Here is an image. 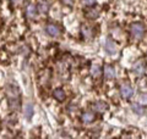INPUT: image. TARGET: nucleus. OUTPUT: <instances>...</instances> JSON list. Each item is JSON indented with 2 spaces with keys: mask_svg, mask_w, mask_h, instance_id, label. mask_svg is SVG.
Here are the masks:
<instances>
[{
  "mask_svg": "<svg viewBox=\"0 0 147 139\" xmlns=\"http://www.w3.org/2000/svg\"><path fill=\"white\" fill-rule=\"evenodd\" d=\"M130 31L135 39H141L145 34V26L140 22H134L130 26Z\"/></svg>",
  "mask_w": 147,
  "mask_h": 139,
  "instance_id": "nucleus-1",
  "label": "nucleus"
},
{
  "mask_svg": "<svg viewBox=\"0 0 147 139\" xmlns=\"http://www.w3.org/2000/svg\"><path fill=\"white\" fill-rule=\"evenodd\" d=\"M132 70L135 71V73L137 76H142V75H145V72H146V65L142 60H139V61H136L134 63Z\"/></svg>",
  "mask_w": 147,
  "mask_h": 139,
  "instance_id": "nucleus-2",
  "label": "nucleus"
},
{
  "mask_svg": "<svg viewBox=\"0 0 147 139\" xmlns=\"http://www.w3.org/2000/svg\"><path fill=\"white\" fill-rule=\"evenodd\" d=\"M120 94L123 98H130V96H132V94H134V89L129 86V84H121L120 87Z\"/></svg>",
  "mask_w": 147,
  "mask_h": 139,
  "instance_id": "nucleus-3",
  "label": "nucleus"
},
{
  "mask_svg": "<svg viewBox=\"0 0 147 139\" xmlns=\"http://www.w3.org/2000/svg\"><path fill=\"white\" fill-rule=\"evenodd\" d=\"M104 48H105V51L109 53V54L117 53V45H115V43L113 41V39H110V38H107V39H105Z\"/></svg>",
  "mask_w": 147,
  "mask_h": 139,
  "instance_id": "nucleus-4",
  "label": "nucleus"
},
{
  "mask_svg": "<svg viewBox=\"0 0 147 139\" xmlns=\"http://www.w3.org/2000/svg\"><path fill=\"white\" fill-rule=\"evenodd\" d=\"M45 31H47V33L52 37H58L60 34V28H59L57 25H48Z\"/></svg>",
  "mask_w": 147,
  "mask_h": 139,
  "instance_id": "nucleus-5",
  "label": "nucleus"
},
{
  "mask_svg": "<svg viewBox=\"0 0 147 139\" xmlns=\"http://www.w3.org/2000/svg\"><path fill=\"white\" fill-rule=\"evenodd\" d=\"M37 11H38L37 6L34 5V4H31V5H28L27 9H26V15L28 16L30 18H34V16L37 15Z\"/></svg>",
  "mask_w": 147,
  "mask_h": 139,
  "instance_id": "nucleus-6",
  "label": "nucleus"
},
{
  "mask_svg": "<svg viewBox=\"0 0 147 139\" xmlns=\"http://www.w3.org/2000/svg\"><path fill=\"white\" fill-rule=\"evenodd\" d=\"M81 32H82L84 38H86V39L92 38V35H93V29H92V27H90V26H84Z\"/></svg>",
  "mask_w": 147,
  "mask_h": 139,
  "instance_id": "nucleus-7",
  "label": "nucleus"
},
{
  "mask_svg": "<svg viewBox=\"0 0 147 139\" xmlns=\"http://www.w3.org/2000/svg\"><path fill=\"white\" fill-rule=\"evenodd\" d=\"M103 72H104V77L108 78V80H112V78L115 77V71H114L112 66H105Z\"/></svg>",
  "mask_w": 147,
  "mask_h": 139,
  "instance_id": "nucleus-8",
  "label": "nucleus"
},
{
  "mask_svg": "<svg viewBox=\"0 0 147 139\" xmlns=\"http://www.w3.org/2000/svg\"><path fill=\"white\" fill-rule=\"evenodd\" d=\"M93 110L97 111V112H104L107 110V104L103 103V101H97V103L93 104Z\"/></svg>",
  "mask_w": 147,
  "mask_h": 139,
  "instance_id": "nucleus-9",
  "label": "nucleus"
},
{
  "mask_svg": "<svg viewBox=\"0 0 147 139\" xmlns=\"http://www.w3.org/2000/svg\"><path fill=\"white\" fill-rule=\"evenodd\" d=\"M81 120L84 121L85 123H91L94 121V114L93 112H85L82 114L81 116Z\"/></svg>",
  "mask_w": 147,
  "mask_h": 139,
  "instance_id": "nucleus-10",
  "label": "nucleus"
},
{
  "mask_svg": "<svg viewBox=\"0 0 147 139\" xmlns=\"http://www.w3.org/2000/svg\"><path fill=\"white\" fill-rule=\"evenodd\" d=\"M53 95H54V98L59 100V101H63L64 99H65V93H64V90L61 89V88H58V89H55L53 92Z\"/></svg>",
  "mask_w": 147,
  "mask_h": 139,
  "instance_id": "nucleus-11",
  "label": "nucleus"
},
{
  "mask_svg": "<svg viewBox=\"0 0 147 139\" xmlns=\"http://www.w3.org/2000/svg\"><path fill=\"white\" fill-rule=\"evenodd\" d=\"M24 114L26 116V118H31L32 116H33V106H32L31 104H27L25 105V109H24Z\"/></svg>",
  "mask_w": 147,
  "mask_h": 139,
  "instance_id": "nucleus-12",
  "label": "nucleus"
},
{
  "mask_svg": "<svg viewBox=\"0 0 147 139\" xmlns=\"http://www.w3.org/2000/svg\"><path fill=\"white\" fill-rule=\"evenodd\" d=\"M37 9H38L39 12L47 13L48 10H49V5H48V3H45V1H40V3L38 4V6H37Z\"/></svg>",
  "mask_w": 147,
  "mask_h": 139,
  "instance_id": "nucleus-13",
  "label": "nucleus"
},
{
  "mask_svg": "<svg viewBox=\"0 0 147 139\" xmlns=\"http://www.w3.org/2000/svg\"><path fill=\"white\" fill-rule=\"evenodd\" d=\"M132 110H134L137 115L145 114V109L142 108V105H141V104H132Z\"/></svg>",
  "mask_w": 147,
  "mask_h": 139,
  "instance_id": "nucleus-14",
  "label": "nucleus"
},
{
  "mask_svg": "<svg viewBox=\"0 0 147 139\" xmlns=\"http://www.w3.org/2000/svg\"><path fill=\"white\" fill-rule=\"evenodd\" d=\"M87 17L91 18V20H94V18L98 17V11L97 10H93V9H91V10L87 12Z\"/></svg>",
  "mask_w": 147,
  "mask_h": 139,
  "instance_id": "nucleus-15",
  "label": "nucleus"
},
{
  "mask_svg": "<svg viewBox=\"0 0 147 139\" xmlns=\"http://www.w3.org/2000/svg\"><path fill=\"white\" fill-rule=\"evenodd\" d=\"M91 75L93 76V77H99L100 75V68L98 66H93L91 68Z\"/></svg>",
  "mask_w": 147,
  "mask_h": 139,
  "instance_id": "nucleus-16",
  "label": "nucleus"
},
{
  "mask_svg": "<svg viewBox=\"0 0 147 139\" xmlns=\"http://www.w3.org/2000/svg\"><path fill=\"white\" fill-rule=\"evenodd\" d=\"M139 104H141L142 106L147 105V94H141L139 96Z\"/></svg>",
  "mask_w": 147,
  "mask_h": 139,
  "instance_id": "nucleus-17",
  "label": "nucleus"
},
{
  "mask_svg": "<svg viewBox=\"0 0 147 139\" xmlns=\"http://www.w3.org/2000/svg\"><path fill=\"white\" fill-rule=\"evenodd\" d=\"M84 3L86 4V5H93V4L96 3V0H84Z\"/></svg>",
  "mask_w": 147,
  "mask_h": 139,
  "instance_id": "nucleus-18",
  "label": "nucleus"
},
{
  "mask_svg": "<svg viewBox=\"0 0 147 139\" xmlns=\"http://www.w3.org/2000/svg\"><path fill=\"white\" fill-rule=\"evenodd\" d=\"M64 4H66V5H71V4L74 3V0H63Z\"/></svg>",
  "mask_w": 147,
  "mask_h": 139,
  "instance_id": "nucleus-19",
  "label": "nucleus"
},
{
  "mask_svg": "<svg viewBox=\"0 0 147 139\" xmlns=\"http://www.w3.org/2000/svg\"><path fill=\"white\" fill-rule=\"evenodd\" d=\"M13 3H18V1H21V0H12Z\"/></svg>",
  "mask_w": 147,
  "mask_h": 139,
  "instance_id": "nucleus-20",
  "label": "nucleus"
}]
</instances>
